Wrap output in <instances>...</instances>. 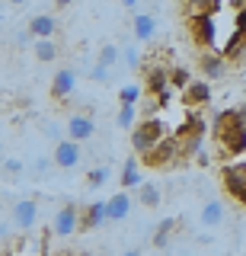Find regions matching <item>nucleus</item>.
<instances>
[{
  "label": "nucleus",
  "mask_w": 246,
  "mask_h": 256,
  "mask_svg": "<svg viewBox=\"0 0 246 256\" xmlns=\"http://www.w3.org/2000/svg\"><path fill=\"white\" fill-rule=\"evenodd\" d=\"M74 230H80V208H77L74 202H64L58 208V214H54V221H51V234L54 237H70Z\"/></svg>",
  "instance_id": "obj_7"
},
{
  "label": "nucleus",
  "mask_w": 246,
  "mask_h": 256,
  "mask_svg": "<svg viewBox=\"0 0 246 256\" xmlns=\"http://www.w3.org/2000/svg\"><path fill=\"white\" fill-rule=\"evenodd\" d=\"M10 6H22V4H29V0H6Z\"/></svg>",
  "instance_id": "obj_38"
},
{
  "label": "nucleus",
  "mask_w": 246,
  "mask_h": 256,
  "mask_svg": "<svg viewBox=\"0 0 246 256\" xmlns=\"http://www.w3.org/2000/svg\"><path fill=\"white\" fill-rule=\"evenodd\" d=\"M166 90H173V86H170V68H163V64H150V68L144 70V93L160 96Z\"/></svg>",
  "instance_id": "obj_10"
},
{
  "label": "nucleus",
  "mask_w": 246,
  "mask_h": 256,
  "mask_svg": "<svg viewBox=\"0 0 246 256\" xmlns=\"http://www.w3.org/2000/svg\"><path fill=\"white\" fill-rule=\"evenodd\" d=\"M138 164H141V154H131L122 164V176H118V180H122V189L131 192V189H138L141 182H144V180H141V173H138Z\"/></svg>",
  "instance_id": "obj_15"
},
{
  "label": "nucleus",
  "mask_w": 246,
  "mask_h": 256,
  "mask_svg": "<svg viewBox=\"0 0 246 256\" xmlns=\"http://www.w3.org/2000/svg\"><path fill=\"white\" fill-rule=\"evenodd\" d=\"M192 80H195V77L189 74L186 68H170V86H173V90H179V93H182L189 84H192Z\"/></svg>",
  "instance_id": "obj_26"
},
{
  "label": "nucleus",
  "mask_w": 246,
  "mask_h": 256,
  "mask_svg": "<svg viewBox=\"0 0 246 256\" xmlns=\"http://www.w3.org/2000/svg\"><path fill=\"white\" fill-rule=\"evenodd\" d=\"M240 4H243V6H246V0H240Z\"/></svg>",
  "instance_id": "obj_39"
},
{
  "label": "nucleus",
  "mask_w": 246,
  "mask_h": 256,
  "mask_svg": "<svg viewBox=\"0 0 246 256\" xmlns=\"http://www.w3.org/2000/svg\"><path fill=\"white\" fill-rule=\"evenodd\" d=\"M42 132H45V134H48V138H51L54 144H58L61 138H67V132H61V128H58V125H51V122H48V125H45V128H42Z\"/></svg>",
  "instance_id": "obj_32"
},
{
  "label": "nucleus",
  "mask_w": 246,
  "mask_h": 256,
  "mask_svg": "<svg viewBox=\"0 0 246 256\" xmlns=\"http://www.w3.org/2000/svg\"><path fill=\"white\" fill-rule=\"evenodd\" d=\"M141 164L150 166V170H170V166L182 164V144H179V134H176V138H163L160 144H154L147 154H141Z\"/></svg>",
  "instance_id": "obj_3"
},
{
  "label": "nucleus",
  "mask_w": 246,
  "mask_h": 256,
  "mask_svg": "<svg viewBox=\"0 0 246 256\" xmlns=\"http://www.w3.org/2000/svg\"><path fill=\"white\" fill-rule=\"evenodd\" d=\"M99 64H106V68H115L118 61H122V52H118V45H102L99 54H96Z\"/></svg>",
  "instance_id": "obj_27"
},
{
  "label": "nucleus",
  "mask_w": 246,
  "mask_h": 256,
  "mask_svg": "<svg viewBox=\"0 0 246 256\" xmlns=\"http://www.w3.org/2000/svg\"><path fill=\"white\" fill-rule=\"evenodd\" d=\"M134 192H138V202L144 205V208H157V205L163 202V192H160V186H157V182H141Z\"/></svg>",
  "instance_id": "obj_20"
},
{
  "label": "nucleus",
  "mask_w": 246,
  "mask_h": 256,
  "mask_svg": "<svg viewBox=\"0 0 246 256\" xmlns=\"http://www.w3.org/2000/svg\"><path fill=\"white\" fill-rule=\"evenodd\" d=\"M189 32H192V42L198 48H214V42H218V22H214V13L189 16Z\"/></svg>",
  "instance_id": "obj_5"
},
{
  "label": "nucleus",
  "mask_w": 246,
  "mask_h": 256,
  "mask_svg": "<svg viewBox=\"0 0 246 256\" xmlns=\"http://www.w3.org/2000/svg\"><path fill=\"white\" fill-rule=\"evenodd\" d=\"M64 132H67V138H74V141L83 144V141H90L93 134H96V122H93L90 112H74V116L67 118Z\"/></svg>",
  "instance_id": "obj_9"
},
{
  "label": "nucleus",
  "mask_w": 246,
  "mask_h": 256,
  "mask_svg": "<svg viewBox=\"0 0 246 256\" xmlns=\"http://www.w3.org/2000/svg\"><path fill=\"white\" fill-rule=\"evenodd\" d=\"M176 228H179L176 218H166V221L157 224V230H154V246H157V250H166V246H170L173 230H176Z\"/></svg>",
  "instance_id": "obj_21"
},
{
  "label": "nucleus",
  "mask_w": 246,
  "mask_h": 256,
  "mask_svg": "<svg viewBox=\"0 0 246 256\" xmlns=\"http://www.w3.org/2000/svg\"><path fill=\"white\" fill-rule=\"evenodd\" d=\"M74 0H54V6H70Z\"/></svg>",
  "instance_id": "obj_37"
},
{
  "label": "nucleus",
  "mask_w": 246,
  "mask_h": 256,
  "mask_svg": "<svg viewBox=\"0 0 246 256\" xmlns=\"http://www.w3.org/2000/svg\"><path fill=\"white\" fill-rule=\"evenodd\" d=\"M74 90H77V74L70 68H61L58 74L51 77V100L64 102L67 96H74Z\"/></svg>",
  "instance_id": "obj_12"
},
{
  "label": "nucleus",
  "mask_w": 246,
  "mask_h": 256,
  "mask_svg": "<svg viewBox=\"0 0 246 256\" xmlns=\"http://www.w3.org/2000/svg\"><path fill=\"white\" fill-rule=\"evenodd\" d=\"M109 221V202H90L80 208V230H96Z\"/></svg>",
  "instance_id": "obj_11"
},
{
  "label": "nucleus",
  "mask_w": 246,
  "mask_h": 256,
  "mask_svg": "<svg viewBox=\"0 0 246 256\" xmlns=\"http://www.w3.org/2000/svg\"><path fill=\"white\" fill-rule=\"evenodd\" d=\"M131 32H134V38H138V42H154V36H157V22H154V16L138 13V16L131 20Z\"/></svg>",
  "instance_id": "obj_16"
},
{
  "label": "nucleus",
  "mask_w": 246,
  "mask_h": 256,
  "mask_svg": "<svg viewBox=\"0 0 246 256\" xmlns=\"http://www.w3.org/2000/svg\"><path fill=\"white\" fill-rule=\"evenodd\" d=\"M224 218H227L224 202H218V198L205 202V208H202V224L205 228H218V224H224Z\"/></svg>",
  "instance_id": "obj_18"
},
{
  "label": "nucleus",
  "mask_w": 246,
  "mask_h": 256,
  "mask_svg": "<svg viewBox=\"0 0 246 256\" xmlns=\"http://www.w3.org/2000/svg\"><path fill=\"white\" fill-rule=\"evenodd\" d=\"M166 138V128H163V118L157 116H144L138 125L131 128V150L134 154H147L154 144H160Z\"/></svg>",
  "instance_id": "obj_2"
},
{
  "label": "nucleus",
  "mask_w": 246,
  "mask_h": 256,
  "mask_svg": "<svg viewBox=\"0 0 246 256\" xmlns=\"http://www.w3.org/2000/svg\"><path fill=\"white\" fill-rule=\"evenodd\" d=\"M195 164H198V166H208V164H211V157L205 154V150H198V154H195Z\"/></svg>",
  "instance_id": "obj_34"
},
{
  "label": "nucleus",
  "mask_w": 246,
  "mask_h": 256,
  "mask_svg": "<svg viewBox=\"0 0 246 256\" xmlns=\"http://www.w3.org/2000/svg\"><path fill=\"white\" fill-rule=\"evenodd\" d=\"M32 52H35V58L42 64H51L54 58H58V42H54V38H35Z\"/></svg>",
  "instance_id": "obj_22"
},
{
  "label": "nucleus",
  "mask_w": 246,
  "mask_h": 256,
  "mask_svg": "<svg viewBox=\"0 0 246 256\" xmlns=\"http://www.w3.org/2000/svg\"><path fill=\"white\" fill-rule=\"evenodd\" d=\"M182 102L189 109H198V106H208L211 102V86H208V77L205 80H192V84L182 90Z\"/></svg>",
  "instance_id": "obj_14"
},
{
  "label": "nucleus",
  "mask_w": 246,
  "mask_h": 256,
  "mask_svg": "<svg viewBox=\"0 0 246 256\" xmlns=\"http://www.w3.org/2000/svg\"><path fill=\"white\" fill-rule=\"evenodd\" d=\"M29 29H32L35 38H54V32H58V20L48 13L35 16V20H29Z\"/></svg>",
  "instance_id": "obj_19"
},
{
  "label": "nucleus",
  "mask_w": 246,
  "mask_h": 256,
  "mask_svg": "<svg viewBox=\"0 0 246 256\" xmlns=\"http://www.w3.org/2000/svg\"><path fill=\"white\" fill-rule=\"evenodd\" d=\"M131 214V196H128V189H122L118 196L109 198V221H125Z\"/></svg>",
  "instance_id": "obj_17"
},
{
  "label": "nucleus",
  "mask_w": 246,
  "mask_h": 256,
  "mask_svg": "<svg viewBox=\"0 0 246 256\" xmlns=\"http://www.w3.org/2000/svg\"><path fill=\"white\" fill-rule=\"evenodd\" d=\"M10 221H13V228H16V230L29 234V230L35 228V221H38V202H32V198H19V202H13Z\"/></svg>",
  "instance_id": "obj_8"
},
{
  "label": "nucleus",
  "mask_w": 246,
  "mask_h": 256,
  "mask_svg": "<svg viewBox=\"0 0 246 256\" xmlns=\"http://www.w3.org/2000/svg\"><path fill=\"white\" fill-rule=\"evenodd\" d=\"M182 10H186V16H195V13H218V10H221V0H182Z\"/></svg>",
  "instance_id": "obj_23"
},
{
  "label": "nucleus",
  "mask_w": 246,
  "mask_h": 256,
  "mask_svg": "<svg viewBox=\"0 0 246 256\" xmlns=\"http://www.w3.org/2000/svg\"><path fill=\"white\" fill-rule=\"evenodd\" d=\"M3 173H6V176H19V173H26V164H22V160H16V157H6V160H3Z\"/></svg>",
  "instance_id": "obj_29"
},
{
  "label": "nucleus",
  "mask_w": 246,
  "mask_h": 256,
  "mask_svg": "<svg viewBox=\"0 0 246 256\" xmlns=\"http://www.w3.org/2000/svg\"><path fill=\"white\" fill-rule=\"evenodd\" d=\"M80 160H83L80 141H74V138H61L58 144H54V150H51V164L58 166V170H74V166H80Z\"/></svg>",
  "instance_id": "obj_6"
},
{
  "label": "nucleus",
  "mask_w": 246,
  "mask_h": 256,
  "mask_svg": "<svg viewBox=\"0 0 246 256\" xmlns=\"http://www.w3.org/2000/svg\"><path fill=\"white\" fill-rule=\"evenodd\" d=\"M109 176H112V173H109V166H96V170L86 173V186L99 189V186H106V182H109Z\"/></svg>",
  "instance_id": "obj_28"
},
{
  "label": "nucleus",
  "mask_w": 246,
  "mask_h": 256,
  "mask_svg": "<svg viewBox=\"0 0 246 256\" xmlns=\"http://www.w3.org/2000/svg\"><path fill=\"white\" fill-rule=\"evenodd\" d=\"M221 186L234 202L246 205V160H237V164H227L221 170Z\"/></svg>",
  "instance_id": "obj_4"
},
{
  "label": "nucleus",
  "mask_w": 246,
  "mask_h": 256,
  "mask_svg": "<svg viewBox=\"0 0 246 256\" xmlns=\"http://www.w3.org/2000/svg\"><path fill=\"white\" fill-rule=\"evenodd\" d=\"M122 6H128V10H134V6H138V0H122Z\"/></svg>",
  "instance_id": "obj_36"
},
{
  "label": "nucleus",
  "mask_w": 246,
  "mask_h": 256,
  "mask_svg": "<svg viewBox=\"0 0 246 256\" xmlns=\"http://www.w3.org/2000/svg\"><path fill=\"white\" fill-rule=\"evenodd\" d=\"M115 125L122 132H131L138 125V106H118V116H115Z\"/></svg>",
  "instance_id": "obj_25"
},
{
  "label": "nucleus",
  "mask_w": 246,
  "mask_h": 256,
  "mask_svg": "<svg viewBox=\"0 0 246 256\" xmlns=\"http://www.w3.org/2000/svg\"><path fill=\"white\" fill-rule=\"evenodd\" d=\"M234 26H237V29H246V6H240V10H237V16H234Z\"/></svg>",
  "instance_id": "obj_33"
},
{
  "label": "nucleus",
  "mask_w": 246,
  "mask_h": 256,
  "mask_svg": "<svg viewBox=\"0 0 246 256\" xmlns=\"http://www.w3.org/2000/svg\"><path fill=\"white\" fill-rule=\"evenodd\" d=\"M122 61L128 64L131 70H138V68H141V58H138V52H134V48H125V52H122Z\"/></svg>",
  "instance_id": "obj_30"
},
{
  "label": "nucleus",
  "mask_w": 246,
  "mask_h": 256,
  "mask_svg": "<svg viewBox=\"0 0 246 256\" xmlns=\"http://www.w3.org/2000/svg\"><path fill=\"white\" fill-rule=\"evenodd\" d=\"M237 112H240V118H243V125H246V102H243V106H237Z\"/></svg>",
  "instance_id": "obj_35"
},
{
  "label": "nucleus",
  "mask_w": 246,
  "mask_h": 256,
  "mask_svg": "<svg viewBox=\"0 0 246 256\" xmlns=\"http://www.w3.org/2000/svg\"><path fill=\"white\" fill-rule=\"evenodd\" d=\"M198 70L208 80H221L227 74V58L221 52H202L198 54Z\"/></svg>",
  "instance_id": "obj_13"
},
{
  "label": "nucleus",
  "mask_w": 246,
  "mask_h": 256,
  "mask_svg": "<svg viewBox=\"0 0 246 256\" xmlns=\"http://www.w3.org/2000/svg\"><path fill=\"white\" fill-rule=\"evenodd\" d=\"M211 134L221 144L224 157H240L246 154V125L237 109H221L211 122Z\"/></svg>",
  "instance_id": "obj_1"
},
{
  "label": "nucleus",
  "mask_w": 246,
  "mask_h": 256,
  "mask_svg": "<svg viewBox=\"0 0 246 256\" xmlns=\"http://www.w3.org/2000/svg\"><path fill=\"white\" fill-rule=\"evenodd\" d=\"M90 80H96V84H106V80H109V68H106V64H99V61H96V68L90 70Z\"/></svg>",
  "instance_id": "obj_31"
},
{
  "label": "nucleus",
  "mask_w": 246,
  "mask_h": 256,
  "mask_svg": "<svg viewBox=\"0 0 246 256\" xmlns=\"http://www.w3.org/2000/svg\"><path fill=\"white\" fill-rule=\"evenodd\" d=\"M141 96H144V86L141 84H125L118 90V106H138Z\"/></svg>",
  "instance_id": "obj_24"
}]
</instances>
